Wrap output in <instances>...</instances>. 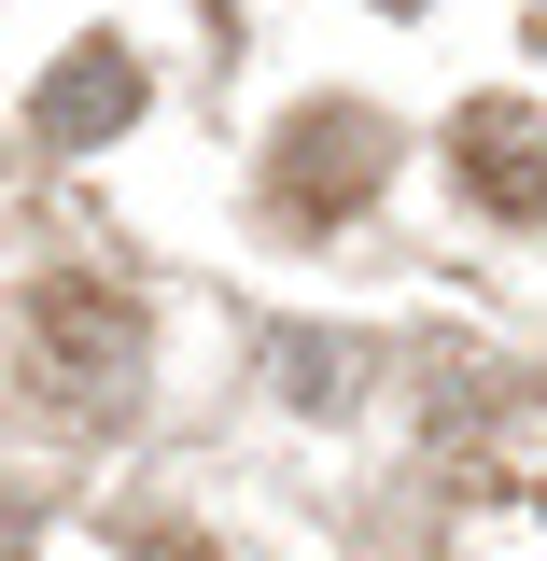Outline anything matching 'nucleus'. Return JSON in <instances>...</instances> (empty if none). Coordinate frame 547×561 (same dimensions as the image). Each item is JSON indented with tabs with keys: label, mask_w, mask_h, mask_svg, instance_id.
<instances>
[{
	"label": "nucleus",
	"mask_w": 547,
	"mask_h": 561,
	"mask_svg": "<svg viewBox=\"0 0 547 561\" xmlns=\"http://www.w3.org/2000/svg\"><path fill=\"white\" fill-rule=\"evenodd\" d=\"M29 337H43V393L57 408H127V379H140V323H127V295H43L29 309Z\"/></svg>",
	"instance_id": "1"
},
{
	"label": "nucleus",
	"mask_w": 547,
	"mask_h": 561,
	"mask_svg": "<svg viewBox=\"0 0 547 561\" xmlns=\"http://www.w3.org/2000/svg\"><path fill=\"white\" fill-rule=\"evenodd\" d=\"M379 154H394V140H379V113H351V99H323V113H295V140H281V197L295 210H351L365 197V183H379Z\"/></svg>",
	"instance_id": "2"
},
{
	"label": "nucleus",
	"mask_w": 547,
	"mask_h": 561,
	"mask_svg": "<svg viewBox=\"0 0 547 561\" xmlns=\"http://www.w3.org/2000/svg\"><path fill=\"white\" fill-rule=\"evenodd\" d=\"M29 127L57 140V154H84V140L140 127V57H127V43H70V57L43 70V99H29Z\"/></svg>",
	"instance_id": "3"
},
{
	"label": "nucleus",
	"mask_w": 547,
	"mask_h": 561,
	"mask_svg": "<svg viewBox=\"0 0 547 561\" xmlns=\"http://www.w3.org/2000/svg\"><path fill=\"white\" fill-rule=\"evenodd\" d=\"M449 154H464V183H478L491 210H547V113H520V99H478Z\"/></svg>",
	"instance_id": "4"
},
{
	"label": "nucleus",
	"mask_w": 547,
	"mask_h": 561,
	"mask_svg": "<svg viewBox=\"0 0 547 561\" xmlns=\"http://www.w3.org/2000/svg\"><path fill=\"white\" fill-rule=\"evenodd\" d=\"M0 561H29V519H0Z\"/></svg>",
	"instance_id": "5"
}]
</instances>
